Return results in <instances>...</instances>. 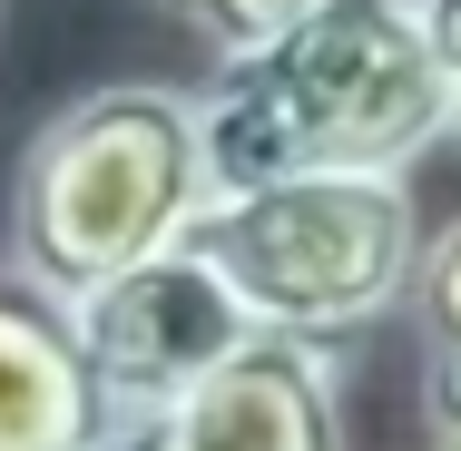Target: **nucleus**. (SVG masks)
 Returning a JSON list of instances; mask_svg holds the SVG:
<instances>
[{"instance_id":"nucleus-1","label":"nucleus","mask_w":461,"mask_h":451,"mask_svg":"<svg viewBox=\"0 0 461 451\" xmlns=\"http://www.w3.org/2000/svg\"><path fill=\"white\" fill-rule=\"evenodd\" d=\"M216 196L276 177H412L422 148L452 138L442 59L422 0H324L276 50L226 59L196 89Z\"/></svg>"},{"instance_id":"nucleus-2","label":"nucleus","mask_w":461,"mask_h":451,"mask_svg":"<svg viewBox=\"0 0 461 451\" xmlns=\"http://www.w3.org/2000/svg\"><path fill=\"white\" fill-rule=\"evenodd\" d=\"M206 206L216 177H206L196 98L158 79H108L30 138L10 177V266L40 294L79 304L128 266L177 256Z\"/></svg>"},{"instance_id":"nucleus-3","label":"nucleus","mask_w":461,"mask_h":451,"mask_svg":"<svg viewBox=\"0 0 461 451\" xmlns=\"http://www.w3.org/2000/svg\"><path fill=\"white\" fill-rule=\"evenodd\" d=\"M206 266L226 275V294L246 304L256 334L285 344H354L383 314L412 304L422 284V206L402 177H276V186H236L196 216L186 236Z\"/></svg>"},{"instance_id":"nucleus-4","label":"nucleus","mask_w":461,"mask_h":451,"mask_svg":"<svg viewBox=\"0 0 461 451\" xmlns=\"http://www.w3.org/2000/svg\"><path fill=\"white\" fill-rule=\"evenodd\" d=\"M69 334H79V363H89L98 402H108V432L186 402L206 373H226L256 344L246 304L226 294V275L206 266L196 246L158 256V266H128L118 284L79 294L69 304Z\"/></svg>"},{"instance_id":"nucleus-5","label":"nucleus","mask_w":461,"mask_h":451,"mask_svg":"<svg viewBox=\"0 0 461 451\" xmlns=\"http://www.w3.org/2000/svg\"><path fill=\"white\" fill-rule=\"evenodd\" d=\"M98 451H344V383L324 344L256 334L226 373H206L186 402L118 422Z\"/></svg>"},{"instance_id":"nucleus-6","label":"nucleus","mask_w":461,"mask_h":451,"mask_svg":"<svg viewBox=\"0 0 461 451\" xmlns=\"http://www.w3.org/2000/svg\"><path fill=\"white\" fill-rule=\"evenodd\" d=\"M108 402H98L69 304L40 294L30 275L0 256V451H98Z\"/></svg>"},{"instance_id":"nucleus-7","label":"nucleus","mask_w":461,"mask_h":451,"mask_svg":"<svg viewBox=\"0 0 461 451\" xmlns=\"http://www.w3.org/2000/svg\"><path fill=\"white\" fill-rule=\"evenodd\" d=\"M412 324H422V354H432V402H461V216L422 246Z\"/></svg>"},{"instance_id":"nucleus-8","label":"nucleus","mask_w":461,"mask_h":451,"mask_svg":"<svg viewBox=\"0 0 461 451\" xmlns=\"http://www.w3.org/2000/svg\"><path fill=\"white\" fill-rule=\"evenodd\" d=\"M177 30H196L206 50H216V69L226 59H256V50H276L285 30L304 20V10H324V0H158Z\"/></svg>"},{"instance_id":"nucleus-9","label":"nucleus","mask_w":461,"mask_h":451,"mask_svg":"<svg viewBox=\"0 0 461 451\" xmlns=\"http://www.w3.org/2000/svg\"><path fill=\"white\" fill-rule=\"evenodd\" d=\"M432 20V59H442V108H452V138H461V0H422Z\"/></svg>"},{"instance_id":"nucleus-10","label":"nucleus","mask_w":461,"mask_h":451,"mask_svg":"<svg viewBox=\"0 0 461 451\" xmlns=\"http://www.w3.org/2000/svg\"><path fill=\"white\" fill-rule=\"evenodd\" d=\"M432 451H461V402H432Z\"/></svg>"},{"instance_id":"nucleus-11","label":"nucleus","mask_w":461,"mask_h":451,"mask_svg":"<svg viewBox=\"0 0 461 451\" xmlns=\"http://www.w3.org/2000/svg\"><path fill=\"white\" fill-rule=\"evenodd\" d=\"M0 30H10V0H0Z\"/></svg>"}]
</instances>
